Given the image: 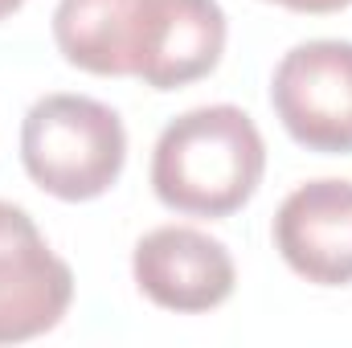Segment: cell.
I'll use <instances>...</instances> for the list:
<instances>
[{
    "label": "cell",
    "instance_id": "5",
    "mask_svg": "<svg viewBox=\"0 0 352 348\" xmlns=\"http://www.w3.org/2000/svg\"><path fill=\"white\" fill-rule=\"evenodd\" d=\"M135 287L164 312L201 316L221 307L238 287V266L226 242L192 226H160L131 250Z\"/></svg>",
    "mask_w": 352,
    "mask_h": 348
},
{
    "label": "cell",
    "instance_id": "3",
    "mask_svg": "<svg viewBox=\"0 0 352 348\" xmlns=\"http://www.w3.org/2000/svg\"><path fill=\"white\" fill-rule=\"evenodd\" d=\"M270 107L299 148L352 156V41L316 37L287 50L270 74Z\"/></svg>",
    "mask_w": 352,
    "mask_h": 348
},
{
    "label": "cell",
    "instance_id": "9",
    "mask_svg": "<svg viewBox=\"0 0 352 348\" xmlns=\"http://www.w3.org/2000/svg\"><path fill=\"white\" fill-rule=\"evenodd\" d=\"M266 4H278V8H291V12L328 17V12H340V8H349L352 0H266Z\"/></svg>",
    "mask_w": 352,
    "mask_h": 348
},
{
    "label": "cell",
    "instance_id": "10",
    "mask_svg": "<svg viewBox=\"0 0 352 348\" xmlns=\"http://www.w3.org/2000/svg\"><path fill=\"white\" fill-rule=\"evenodd\" d=\"M21 4H25V0H0V21H4V17H12Z\"/></svg>",
    "mask_w": 352,
    "mask_h": 348
},
{
    "label": "cell",
    "instance_id": "8",
    "mask_svg": "<svg viewBox=\"0 0 352 348\" xmlns=\"http://www.w3.org/2000/svg\"><path fill=\"white\" fill-rule=\"evenodd\" d=\"M152 0H58L54 41L62 58L98 78H135Z\"/></svg>",
    "mask_w": 352,
    "mask_h": 348
},
{
    "label": "cell",
    "instance_id": "6",
    "mask_svg": "<svg viewBox=\"0 0 352 348\" xmlns=\"http://www.w3.org/2000/svg\"><path fill=\"white\" fill-rule=\"evenodd\" d=\"M274 250L316 287L352 283V180H307L274 213Z\"/></svg>",
    "mask_w": 352,
    "mask_h": 348
},
{
    "label": "cell",
    "instance_id": "4",
    "mask_svg": "<svg viewBox=\"0 0 352 348\" xmlns=\"http://www.w3.org/2000/svg\"><path fill=\"white\" fill-rule=\"evenodd\" d=\"M74 299V270L58 259L37 221L0 201V345L45 336L62 324Z\"/></svg>",
    "mask_w": 352,
    "mask_h": 348
},
{
    "label": "cell",
    "instance_id": "1",
    "mask_svg": "<svg viewBox=\"0 0 352 348\" xmlns=\"http://www.w3.org/2000/svg\"><path fill=\"white\" fill-rule=\"evenodd\" d=\"M266 173L258 123L234 107H192L160 131L152 152V193L184 217H230L254 201Z\"/></svg>",
    "mask_w": 352,
    "mask_h": 348
},
{
    "label": "cell",
    "instance_id": "7",
    "mask_svg": "<svg viewBox=\"0 0 352 348\" xmlns=\"http://www.w3.org/2000/svg\"><path fill=\"white\" fill-rule=\"evenodd\" d=\"M226 12L217 0H152L135 78L152 90H180L217 70L226 54Z\"/></svg>",
    "mask_w": 352,
    "mask_h": 348
},
{
    "label": "cell",
    "instance_id": "2",
    "mask_svg": "<svg viewBox=\"0 0 352 348\" xmlns=\"http://www.w3.org/2000/svg\"><path fill=\"white\" fill-rule=\"evenodd\" d=\"M21 164L58 201H94L123 176L127 127L115 107L90 94H45L25 111Z\"/></svg>",
    "mask_w": 352,
    "mask_h": 348
}]
</instances>
